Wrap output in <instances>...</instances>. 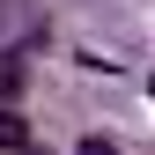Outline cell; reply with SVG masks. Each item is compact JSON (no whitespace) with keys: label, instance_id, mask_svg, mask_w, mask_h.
<instances>
[{"label":"cell","instance_id":"6da1fadb","mask_svg":"<svg viewBox=\"0 0 155 155\" xmlns=\"http://www.w3.org/2000/svg\"><path fill=\"white\" fill-rule=\"evenodd\" d=\"M30 81V67H22V52H0V104H15Z\"/></svg>","mask_w":155,"mask_h":155},{"label":"cell","instance_id":"7a4b0ae2","mask_svg":"<svg viewBox=\"0 0 155 155\" xmlns=\"http://www.w3.org/2000/svg\"><path fill=\"white\" fill-rule=\"evenodd\" d=\"M22 140H30V126H22V118H15V111H8V104H0V148H22Z\"/></svg>","mask_w":155,"mask_h":155},{"label":"cell","instance_id":"3957f363","mask_svg":"<svg viewBox=\"0 0 155 155\" xmlns=\"http://www.w3.org/2000/svg\"><path fill=\"white\" fill-rule=\"evenodd\" d=\"M74 155H118V148H111V140H104V133H89V140H81V148H74Z\"/></svg>","mask_w":155,"mask_h":155},{"label":"cell","instance_id":"277c9868","mask_svg":"<svg viewBox=\"0 0 155 155\" xmlns=\"http://www.w3.org/2000/svg\"><path fill=\"white\" fill-rule=\"evenodd\" d=\"M15 155H45V148H37V140H22V148H15Z\"/></svg>","mask_w":155,"mask_h":155}]
</instances>
